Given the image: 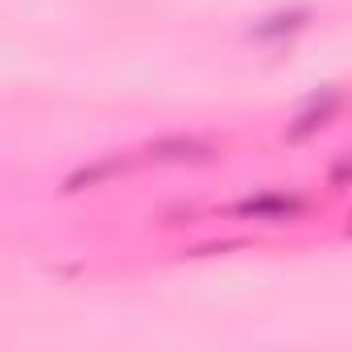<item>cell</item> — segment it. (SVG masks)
Listing matches in <instances>:
<instances>
[{"label": "cell", "mask_w": 352, "mask_h": 352, "mask_svg": "<svg viewBox=\"0 0 352 352\" xmlns=\"http://www.w3.org/2000/svg\"><path fill=\"white\" fill-rule=\"evenodd\" d=\"M124 170H129L124 157H100V162H91V166H79L71 179L63 183V191H87V187H100V183L116 179V174H124Z\"/></svg>", "instance_id": "5"}, {"label": "cell", "mask_w": 352, "mask_h": 352, "mask_svg": "<svg viewBox=\"0 0 352 352\" xmlns=\"http://www.w3.org/2000/svg\"><path fill=\"white\" fill-rule=\"evenodd\" d=\"M307 212H311V199L302 191H282V187H270L232 204V216L253 224H290V220H302Z\"/></svg>", "instance_id": "1"}, {"label": "cell", "mask_w": 352, "mask_h": 352, "mask_svg": "<svg viewBox=\"0 0 352 352\" xmlns=\"http://www.w3.org/2000/svg\"><path fill=\"white\" fill-rule=\"evenodd\" d=\"M145 153L153 162H212L216 149L204 141V137H187V133H166V137H153L145 145Z\"/></svg>", "instance_id": "3"}, {"label": "cell", "mask_w": 352, "mask_h": 352, "mask_svg": "<svg viewBox=\"0 0 352 352\" xmlns=\"http://www.w3.org/2000/svg\"><path fill=\"white\" fill-rule=\"evenodd\" d=\"M340 108H344V91L331 83V87H323V91H315L294 116H290V124H286V141H307V137H315L319 129H327L336 116H340Z\"/></svg>", "instance_id": "2"}, {"label": "cell", "mask_w": 352, "mask_h": 352, "mask_svg": "<svg viewBox=\"0 0 352 352\" xmlns=\"http://www.w3.org/2000/svg\"><path fill=\"white\" fill-rule=\"evenodd\" d=\"M307 21H311V9H278V13L261 17L257 25H249V38L253 42H286L298 30H307Z\"/></svg>", "instance_id": "4"}, {"label": "cell", "mask_w": 352, "mask_h": 352, "mask_svg": "<svg viewBox=\"0 0 352 352\" xmlns=\"http://www.w3.org/2000/svg\"><path fill=\"white\" fill-rule=\"evenodd\" d=\"M344 179H348V162H344V157H340V162H336V166H331V191H336V195H340V191H344Z\"/></svg>", "instance_id": "6"}]
</instances>
